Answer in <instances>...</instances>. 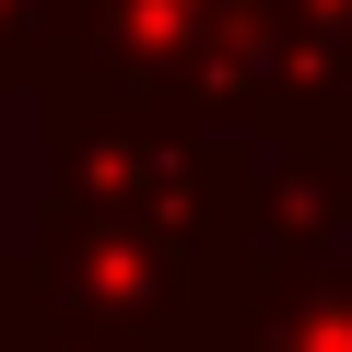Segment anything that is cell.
I'll return each instance as SVG.
<instances>
[{
  "instance_id": "cell-1",
  "label": "cell",
  "mask_w": 352,
  "mask_h": 352,
  "mask_svg": "<svg viewBox=\"0 0 352 352\" xmlns=\"http://www.w3.org/2000/svg\"><path fill=\"white\" fill-rule=\"evenodd\" d=\"M235 352H352V270H282L223 329Z\"/></svg>"
},
{
  "instance_id": "cell-2",
  "label": "cell",
  "mask_w": 352,
  "mask_h": 352,
  "mask_svg": "<svg viewBox=\"0 0 352 352\" xmlns=\"http://www.w3.org/2000/svg\"><path fill=\"white\" fill-rule=\"evenodd\" d=\"M0 352H36V340H24V305H12V282H0Z\"/></svg>"
}]
</instances>
